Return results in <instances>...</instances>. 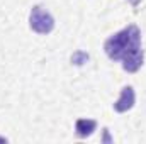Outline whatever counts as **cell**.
<instances>
[{"label": "cell", "instance_id": "1", "mask_svg": "<svg viewBox=\"0 0 146 144\" xmlns=\"http://www.w3.org/2000/svg\"><path fill=\"white\" fill-rule=\"evenodd\" d=\"M104 51L112 61H122V68L127 73H136L143 66L141 32L138 26L131 24L126 29L115 32L104 42Z\"/></svg>", "mask_w": 146, "mask_h": 144}, {"label": "cell", "instance_id": "6", "mask_svg": "<svg viewBox=\"0 0 146 144\" xmlns=\"http://www.w3.org/2000/svg\"><path fill=\"white\" fill-rule=\"evenodd\" d=\"M127 2H129L131 5H134V7H136V5H139V2H141V0H127Z\"/></svg>", "mask_w": 146, "mask_h": 144}, {"label": "cell", "instance_id": "3", "mask_svg": "<svg viewBox=\"0 0 146 144\" xmlns=\"http://www.w3.org/2000/svg\"><path fill=\"white\" fill-rule=\"evenodd\" d=\"M134 102H136V93H134V88L133 87H124L122 92H121V97L114 102V110L119 112V114H124L127 110L134 107Z\"/></svg>", "mask_w": 146, "mask_h": 144}, {"label": "cell", "instance_id": "4", "mask_svg": "<svg viewBox=\"0 0 146 144\" xmlns=\"http://www.w3.org/2000/svg\"><path fill=\"white\" fill-rule=\"evenodd\" d=\"M95 129H97V122L94 119H78L75 122V132L78 137H88L94 134Z\"/></svg>", "mask_w": 146, "mask_h": 144}, {"label": "cell", "instance_id": "7", "mask_svg": "<svg viewBox=\"0 0 146 144\" xmlns=\"http://www.w3.org/2000/svg\"><path fill=\"white\" fill-rule=\"evenodd\" d=\"M0 143H7V139H5V137H2V136H0Z\"/></svg>", "mask_w": 146, "mask_h": 144}, {"label": "cell", "instance_id": "2", "mask_svg": "<svg viewBox=\"0 0 146 144\" xmlns=\"http://www.w3.org/2000/svg\"><path fill=\"white\" fill-rule=\"evenodd\" d=\"M29 26L37 34H49L54 29V19H53V15L48 10H44L42 7L36 5V7L31 9Z\"/></svg>", "mask_w": 146, "mask_h": 144}, {"label": "cell", "instance_id": "5", "mask_svg": "<svg viewBox=\"0 0 146 144\" xmlns=\"http://www.w3.org/2000/svg\"><path fill=\"white\" fill-rule=\"evenodd\" d=\"M87 61H88V54L83 53V51H76V53L72 56L73 65H83V63H87Z\"/></svg>", "mask_w": 146, "mask_h": 144}]
</instances>
